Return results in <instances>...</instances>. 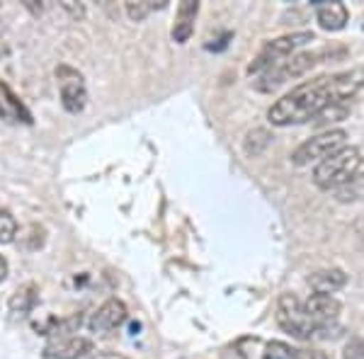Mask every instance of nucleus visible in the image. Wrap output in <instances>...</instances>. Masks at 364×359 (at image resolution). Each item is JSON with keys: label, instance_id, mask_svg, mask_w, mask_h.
I'll use <instances>...</instances> for the list:
<instances>
[{"label": "nucleus", "instance_id": "f257e3e1", "mask_svg": "<svg viewBox=\"0 0 364 359\" xmlns=\"http://www.w3.org/2000/svg\"><path fill=\"white\" fill-rule=\"evenodd\" d=\"M364 85V68H350L343 73L321 75V78L306 80V83L296 85L291 92L279 97L277 102L269 107L267 119L274 127H291L304 124L316 117H321L326 109L336 107V105L348 102L355 97Z\"/></svg>", "mask_w": 364, "mask_h": 359}, {"label": "nucleus", "instance_id": "f03ea898", "mask_svg": "<svg viewBox=\"0 0 364 359\" xmlns=\"http://www.w3.org/2000/svg\"><path fill=\"white\" fill-rule=\"evenodd\" d=\"M348 51L343 46H326L318 51H301V54H291L282 61L267 66L262 73H257V78L252 80V87L257 92H272L279 85H284L287 80H294L306 75L311 68H316L323 61H333V58H343Z\"/></svg>", "mask_w": 364, "mask_h": 359}, {"label": "nucleus", "instance_id": "7ed1b4c3", "mask_svg": "<svg viewBox=\"0 0 364 359\" xmlns=\"http://www.w3.org/2000/svg\"><path fill=\"white\" fill-rule=\"evenodd\" d=\"M362 168V153L355 146H345L321 161L314 168V185L318 190H340L360 173Z\"/></svg>", "mask_w": 364, "mask_h": 359}, {"label": "nucleus", "instance_id": "20e7f679", "mask_svg": "<svg viewBox=\"0 0 364 359\" xmlns=\"http://www.w3.org/2000/svg\"><path fill=\"white\" fill-rule=\"evenodd\" d=\"M277 326L284 333H289L291 338L309 340L314 338V333H318V328L314 326V321L309 318L304 304L299 301L296 294H282L277 301Z\"/></svg>", "mask_w": 364, "mask_h": 359}, {"label": "nucleus", "instance_id": "39448f33", "mask_svg": "<svg viewBox=\"0 0 364 359\" xmlns=\"http://www.w3.org/2000/svg\"><path fill=\"white\" fill-rule=\"evenodd\" d=\"M309 42H316V34L314 32H291V34H284V37H277L272 42H267L265 46L260 49V54L252 58V63L248 66V73H262L267 66L272 63L282 61V58L291 56L299 46L309 44Z\"/></svg>", "mask_w": 364, "mask_h": 359}, {"label": "nucleus", "instance_id": "423d86ee", "mask_svg": "<svg viewBox=\"0 0 364 359\" xmlns=\"http://www.w3.org/2000/svg\"><path fill=\"white\" fill-rule=\"evenodd\" d=\"M345 139H348V134L343 129H331V132H323L318 136H311L291 153V163L301 168V166H311V163L326 161L336 151L345 149Z\"/></svg>", "mask_w": 364, "mask_h": 359}, {"label": "nucleus", "instance_id": "0eeeda50", "mask_svg": "<svg viewBox=\"0 0 364 359\" xmlns=\"http://www.w3.org/2000/svg\"><path fill=\"white\" fill-rule=\"evenodd\" d=\"M56 80L61 87V102L70 114H78L85 109L87 105V90L83 83V75L70 66H58L56 68Z\"/></svg>", "mask_w": 364, "mask_h": 359}, {"label": "nucleus", "instance_id": "6e6552de", "mask_svg": "<svg viewBox=\"0 0 364 359\" xmlns=\"http://www.w3.org/2000/svg\"><path fill=\"white\" fill-rule=\"evenodd\" d=\"M124 321H127L124 301H119V299H107V301L92 314L87 326H90V331L95 335H107V333L117 331Z\"/></svg>", "mask_w": 364, "mask_h": 359}, {"label": "nucleus", "instance_id": "1a4fd4ad", "mask_svg": "<svg viewBox=\"0 0 364 359\" xmlns=\"http://www.w3.org/2000/svg\"><path fill=\"white\" fill-rule=\"evenodd\" d=\"M304 309H306L309 318L314 321V326L321 331V328H326V326H331V323L338 321L340 309H343V306H340V301L336 296H328V294H314V296L304 304Z\"/></svg>", "mask_w": 364, "mask_h": 359}, {"label": "nucleus", "instance_id": "9d476101", "mask_svg": "<svg viewBox=\"0 0 364 359\" xmlns=\"http://www.w3.org/2000/svg\"><path fill=\"white\" fill-rule=\"evenodd\" d=\"M92 350V340L87 338H61V340H49V345L44 347V359H80Z\"/></svg>", "mask_w": 364, "mask_h": 359}, {"label": "nucleus", "instance_id": "9b49d317", "mask_svg": "<svg viewBox=\"0 0 364 359\" xmlns=\"http://www.w3.org/2000/svg\"><path fill=\"white\" fill-rule=\"evenodd\" d=\"M314 5H316V20H318V25L323 29L338 32V29L348 25L350 13L345 3H338V0H333V3H328V0H314Z\"/></svg>", "mask_w": 364, "mask_h": 359}, {"label": "nucleus", "instance_id": "f8f14e48", "mask_svg": "<svg viewBox=\"0 0 364 359\" xmlns=\"http://www.w3.org/2000/svg\"><path fill=\"white\" fill-rule=\"evenodd\" d=\"M348 284V274L338 267H331V269H318L309 277V286L314 289L316 294H328L331 296L333 291L343 289Z\"/></svg>", "mask_w": 364, "mask_h": 359}, {"label": "nucleus", "instance_id": "ddd939ff", "mask_svg": "<svg viewBox=\"0 0 364 359\" xmlns=\"http://www.w3.org/2000/svg\"><path fill=\"white\" fill-rule=\"evenodd\" d=\"M199 13V3L197 0H185L180 3L178 8V20H175V27H173V39L178 44H185L187 39L192 37L195 32V17Z\"/></svg>", "mask_w": 364, "mask_h": 359}, {"label": "nucleus", "instance_id": "4468645a", "mask_svg": "<svg viewBox=\"0 0 364 359\" xmlns=\"http://www.w3.org/2000/svg\"><path fill=\"white\" fill-rule=\"evenodd\" d=\"M39 301V286L34 284V282H29V284H22L20 289H17L13 296H10V314L17 316V318H25L32 314V309L37 306Z\"/></svg>", "mask_w": 364, "mask_h": 359}, {"label": "nucleus", "instance_id": "2eb2a0df", "mask_svg": "<svg viewBox=\"0 0 364 359\" xmlns=\"http://www.w3.org/2000/svg\"><path fill=\"white\" fill-rule=\"evenodd\" d=\"M0 117L8 122H32V114L25 109V105L17 100L10 87L5 83H0Z\"/></svg>", "mask_w": 364, "mask_h": 359}, {"label": "nucleus", "instance_id": "dca6fc26", "mask_svg": "<svg viewBox=\"0 0 364 359\" xmlns=\"http://www.w3.org/2000/svg\"><path fill=\"white\" fill-rule=\"evenodd\" d=\"M269 144H272V134H269L267 129L257 127V129H250V132L245 134L243 151L248 153L250 158H257V156H262V153L267 151Z\"/></svg>", "mask_w": 364, "mask_h": 359}, {"label": "nucleus", "instance_id": "f3484780", "mask_svg": "<svg viewBox=\"0 0 364 359\" xmlns=\"http://www.w3.org/2000/svg\"><path fill=\"white\" fill-rule=\"evenodd\" d=\"M166 5H168V0H158V3H154V0H129L127 15L132 22H144L154 10H163Z\"/></svg>", "mask_w": 364, "mask_h": 359}, {"label": "nucleus", "instance_id": "a211bd4d", "mask_svg": "<svg viewBox=\"0 0 364 359\" xmlns=\"http://www.w3.org/2000/svg\"><path fill=\"white\" fill-rule=\"evenodd\" d=\"M336 199L338 202H357V199H364V173H357L348 185L336 190Z\"/></svg>", "mask_w": 364, "mask_h": 359}, {"label": "nucleus", "instance_id": "6ab92c4d", "mask_svg": "<svg viewBox=\"0 0 364 359\" xmlns=\"http://www.w3.org/2000/svg\"><path fill=\"white\" fill-rule=\"evenodd\" d=\"M17 238V221L8 209H0V245H8Z\"/></svg>", "mask_w": 364, "mask_h": 359}, {"label": "nucleus", "instance_id": "aec40b11", "mask_svg": "<svg viewBox=\"0 0 364 359\" xmlns=\"http://www.w3.org/2000/svg\"><path fill=\"white\" fill-rule=\"evenodd\" d=\"M294 357H296L294 347L287 345V343H279V340H272V343H267L265 355H262V359H294Z\"/></svg>", "mask_w": 364, "mask_h": 359}, {"label": "nucleus", "instance_id": "412c9836", "mask_svg": "<svg viewBox=\"0 0 364 359\" xmlns=\"http://www.w3.org/2000/svg\"><path fill=\"white\" fill-rule=\"evenodd\" d=\"M345 359H364V340L355 338L345 345Z\"/></svg>", "mask_w": 364, "mask_h": 359}, {"label": "nucleus", "instance_id": "4be33fe9", "mask_svg": "<svg viewBox=\"0 0 364 359\" xmlns=\"http://www.w3.org/2000/svg\"><path fill=\"white\" fill-rule=\"evenodd\" d=\"M61 8L66 10V13L70 15V20H83L85 17V8H83V3H73V0H63L61 3Z\"/></svg>", "mask_w": 364, "mask_h": 359}, {"label": "nucleus", "instance_id": "5701e85b", "mask_svg": "<svg viewBox=\"0 0 364 359\" xmlns=\"http://www.w3.org/2000/svg\"><path fill=\"white\" fill-rule=\"evenodd\" d=\"M221 359H248V357H245V352H240L238 345H231L221 352Z\"/></svg>", "mask_w": 364, "mask_h": 359}, {"label": "nucleus", "instance_id": "b1692460", "mask_svg": "<svg viewBox=\"0 0 364 359\" xmlns=\"http://www.w3.org/2000/svg\"><path fill=\"white\" fill-rule=\"evenodd\" d=\"M90 359H127L124 355H117V352H102V355H95Z\"/></svg>", "mask_w": 364, "mask_h": 359}, {"label": "nucleus", "instance_id": "393cba45", "mask_svg": "<svg viewBox=\"0 0 364 359\" xmlns=\"http://www.w3.org/2000/svg\"><path fill=\"white\" fill-rule=\"evenodd\" d=\"M25 8L32 10L34 15H39V13H42V5H37V0H25Z\"/></svg>", "mask_w": 364, "mask_h": 359}, {"label": "nucleus", "instance_id": "a878e982", "mask_svg": "<svg viewBox=\"0 0 364 359\" xmlns=\"http://www.w3.org/2000/svg\"><path fill=\"white\" fill-rule=\"evenodd\" d=\"M5 277H8V260H5V257L0 255V282H3Z\"/></svg>", "mask_w": 364, "mask_h": 359}]
</instances>
